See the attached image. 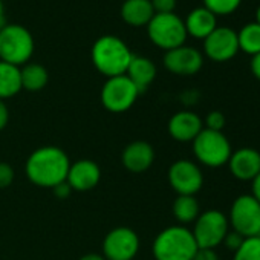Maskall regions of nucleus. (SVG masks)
I'll use <instances>...</instances> for the list:
<instances>
[{"label":"nucleus","instance_id":"obj_37","mask_svg":"<svg viewBox=\"0 0 260 260\" xmlns=\"http://www.w3.org/2000/svg\"><path fill=\"white\" fill-rule=\"evenodd\" d=\"M0 28H4V4L0 0Z\"/></svg>","mask_w":260,"mask_h":260},{"label":"nucleus","instance_id":"obj_27","mask_svg":"<svg viewBox=\"0 0 260 260\" xmlns=\"http://www.w3.org/2000/svg\"><path fill=\"white\" fill-rule=\"evenodd\" d=\"M225 122H226L225 115L222 112H219V110H213L205 118V128L216 130V132H222V128L225 127Z\"/></svg>","mask_w":260,"mask_h":260},{"label":"nucleus","instance_id":"obj_12","mask_svg":"<svg viewBox=\"0 0 260 260\" xmlns=\"http://www.w3.org/2000/svg\"><path fill=\"white\" fill-rule=\"evenodd\" d=\"M205 55L216 63H225L233 60L239 52L237 31L228 26H217L204 40Z\"/></svg>","mask_w":260,"mask_h":260},{"label":"nucleus","instance_id":"obj_7","mask_svg":"<svg viewBox=\"0 0 260 260\" xmlns=\"http://www.w3.org/2000/svg\"><path fill=\"white\" fill-rule=\"evenodd\" d=\"M230 231V222L225 213L220 210H207L199 214L194 220V226L191 230L198 248H211L216 249L222 245L223 237Z\"/></svg>","mask_w":260,"mask_h":260},{"label":"nucleus","instance_id":"obj_13","mask_svg":"<svg viewBox=\"0 0 260 260\" xmlns=\"http://www.w3.org/2000/svg\"><path fill=\"white\" fill-rule=\"evenodd\" d=\"M164 66L169 72L175 75L190 77L198 74L204 66V55L201 51L191 46H178L175 49L166 51Z\"/></svg>","mask_w":260,"mask_h":260},{"label":"nucleus","instance_id":"obj_18","mask_svg":"<svg viewBox=\"0 0 260 260\" xmlns=\"http://www.w3.org/2000/svg\"><path fill=\"white\" fill-rule=\"evenodd\" d=\"M184 25L187 36L205 40L217 28V17L205 7H199L188 13L187 19L184 20Z\"/></svg>","mask_w":260,"mask_h":260},{"label":"nucleus","instance_id":"obj_28","mask_svg":"<svg viewBox=\"0 0 260 260\" xmlns=\"http://www.w3.org/2000/svg\"><path fill=\"white\" fill-rule=\"evenodd\" d=\"M14 181V170L8 162L0 161V190L8 188Z\"/></svg>","mask_w":260,"mask_h":260},{"label":"nucleus","instance_id":"obj_11","mask_svg":"<svg viewBox=\"0 0 260 260\" xmlns=\"http://www.w3.org/2000/svg\"><path fill=\"white\" fill-rule=\"evenodd\" d=\"M140 251L138 234L127 226H118L107 233L103 242L106 260H134Z\"/></svg>","mask_w":260,"mask_h":260},{"label":"nucleus","instance_id":"obj_21","mask_svg":"<svg viewBox=\"0 0 260 260\" xmlns=\"http://www.w3.org/2000/svg\"><path fill=\"white\" fill-rule=\"evenodd\" d=\"M22 90L20 68L0 60V100H7Z\"/></svg>","mask_w":260,"mask_h":260},{"label":"nucleus","instance_id":"obj_19","mask_svg":"<svg viewBox=\"0 0 260 260\" xmlns=\"http://www.w3.org/2000/svg\"><path fill=\"white\" fill-rule=\"evenodd\" d=\"M125 75L141 93L153 83L156 77V66L150 58H146L141 55H132V60L128 63Z\"/></svg>","mask_w":260,"mask_h":260},{"label":"nucleus","instance_id":"obj_23","mask_svg":"<svg viewBox=\"0 0 260 260\" xmlns=\"http://www.w3.org/2000/svg\"><path fill=\"white\" fill-rule=\"evenodd\" d=\"M172 211L175 219L185 226L187 223H191L199 217L201 207L194 196H178L173 202Z\"/></svg>","mask_w":260,"mask_h":260},{"label":"nucleus","instance_id":"obj_38","mask_svg":"<svg viewBox=\"0 0 260 260\" xmlns=\"http://www.w3.org/2000/svg\"><path fill=\"white\" fill-rule=\"evenodd\" d=\"M255 23L260 25V5H258L257 10H255Z\"/></svg>","mask_w":260,"mask_h":260},{"label":"nucleus","instance_id":"obj_15","mask_svg":"<svg viewBox=\"0 0 260 260\" xmlns=\"http://www.w3.org/2000/svg\"><path fill=\"white\" fill-rule=\"evenodd\" d=\"M204 121L201 116L190 110L176 112L167 124L169 135L179 143H193V140L202 132Z\"/></svg>","mask_w":260,"mask_h":260},{"label":"nucleus","instance_id":"obj_32","mask_svg":"<svg viewBox=\"0 0 260 260\" xmlns=\"http://www.w3.org/2000/svg\"><path fill=\"white\" fill-rule=\"evenodd\" d=\"M52 190H54V193H55V196H57L58 199H66V198H69L71 193L74 191V190L71 188V185H69L66 181L61 182V184H58V185H55Z\"/></svg>","mask_w":260,"mask_h":260},{"label":"nucleus","instance_id":"obj_6","mask_svg":"<svg viewBox=\"0 0 260 260\" xmlns=\"http://www.w3.org/2000/svg\"><path fill=\"white\" fill-rule=\"evenodd\" d=\"M147 31L150 40L166 51L182 46L187 40L184 20L175 13H155L147 23Z\"/></svg>","mask_w":260,"mask_h":260},{"label":"nucleus","instance_id":"obj_20","mask_svg":"<svg viewBox=\"0 0 260 260\" xmlns=\"http://www.w3.org/2000/svg\"><path fill=\"white\" fill-rule=\"evenodd\" d=\"M153 16L155 10L150 0H124V4L121 5V17L128 25H147Z\"/></svg>","mask_w":260,"mask_h":260},{"label":"nucleus","instance_id":"obj_31","mask_svg":"<svg viewBox=\"0 0 260 260\" xmlns=\"http://www.w3.org/2000/svg\"><path fill=\"white\" fill-rule=\"evenodd\" d=\"M193 260H220L219 254L216 252V249L211 248H198Z\"/></svg>","mask_w":260,"mask_h":260},{"label":"nucleus","instance_id":"obj_39","mask_svg":"<svg viewBox=\"0 0 260 260\" xmlns=\"http://www.w3.org/2000/svg\"><path fill=\"white\" fill-rule=\"evenodd\" d=\"M258 237H260V236H258Z\"/></svg>","mask_w":260,"mask_h":260},{"label":"nucleus","instance_id":"obj_24","mask_svg":"<svg viewBox=\"0 0 260 260\" xmlns=\"http://www.w3.org/2000/svg\"><path fill=\"white\" fill-rule=\"evenodd\" d=\"M239 51L254 57L260 54V25L255 22L246 23L237 31Z\"/></svg>","mask_w":260,"mask_h":260},{"label":"nucleus","instance_id":"obj_25","mask_svg":"<svg viewBox=\"0 0 260 260\" xmlns=\"http://www.w3.org/2000/svg\"><path fill=\"white\" fill-rule=\"evenodd\" d=\"M233 260H260V237H245L242 245L234 251Z\"/></svg>","mask_w":260,"mask_h":260},{"label":"nucleus","instance_id":"obj_16","mask_svg":"<svg viewBox=\"0 0 260 260\" xmlns=\"http://www.w3.org/2000/svg\"><path fill=\"white\" fill-rule=\"evenodd\" d=\"M101 179V169L92 159H80L71 164L66 182L75 191H87L98 185Z\"/></svg>","mask_w":260,"mask_h":260},{"label":"nucleus","instance_id":"obj_30","mask_svg":"<svg viewBox=\"0 0 260 260\" xmlns=\"http://www.w3.org/2000/svg\"><path fill=\"white\" fill-rule=\"evenodd\" d=\"M155 13H175L176 0H150Z\"/></svg>","mask_w":260,"mask_h":260},{"label":"nucleus","instance_id":"obj_33","mask_svg":"<svg viewBox=\"0 0 260 260\" xmlns=\"http://www.w3.org/2000/svg\"><path fill=\"white\" fill-rule=\"evenodd\" d=\"M10 121V110L4 100H0V130H4Z\"/></svg>","mask_w":260,"mask_h":260},{"label":"nucleus","instance_id":"obj_2","mask_svg":"<svg viewBox=\"0 0 260 260\" xmlns=\"http://www.w3.org/2000/svg\"><path fill=\"white\" fill-rule=\"evenodd\" d=\"M132 55L128 46L115 36H103L92 46V63L107 78L124 75Z\"/></svg>","mask_w":260,"mask_h":260},{"label":"nucleus","instance_id":"obj_4","mask_svg":"<svg viewBox=\"0 0 260 260\" xmlns=\"http://www.w3.org/2000/svg\"><path fill=\"white\" fill-rule=\"evenodd\" d=\"M193 153L199 164L210 169H219L228 164L233 147L223 132L204 127L202 132L193 140Z\"/></svg>","mask_w":260,"mask_h":260},{"label":"nucleus","instance_id":"obj_9","mask_svg":"<svg viewBox=\"0 0 260 260\" xmlns=\"http://www.w3.org/2000/svg\"><path fill=\"white\" fill-rule=\"evenodd\" d=\"M140 92L127 75L110 77L101 89V103L112 113H122L132 107Z\"/></svg>","mask_w":260,"mask_h":260},{"label":"nucleus","instance_id":"obj_35","mask_svg":"<svg viewBox=\"0 0 260 260\" xmlns=\"http://www.w3.org/2000/svg\"><path fill=\"white\" fill-rule=\"evenodd\" d=\"M251 196L260 204V173L251 181Z\"/></svg>","mask_w":260,"mask_h":260},{"label":"nucleus","instance_id":"obj_8","mask_svg":"<svg viewBox=\"0 0 260 260\" xmlns=\"http://www.w3.org/2000/svg\"><path fill=\"white\" fill-rule=\"evenodd\" d=\"M230 226L243 237L260 236V204L251 194L237 196L226 216Z\"/></svg>","mask_w":260,"mask_h":260},{"label":"nucleus","instance_id":"obj_17","mask_svg":"<svg viewBox=\"0 0 260 260\" xmlns=\"http://www.w3.org/2000/svg\"><path fill=\"white\" fill-rule=\"evenodd\" d=\"M121 162L128 172L144 173L155 162V150L146 141H134L122 150Z\"/></svg>","mask_w":260,"mask_h":260},{"label":"nucleus","instance_id":"obj_3","mask_svg":"<svg viewBox=\"0 0 260 260\" xmlns=\"http://www.w3.org/2000/svg\"><path fill=\"white\" fill-rule=\"evenodd\" d=\"M152 251L155 260H193L198 243L191 230L184 225H173L155 237Z\"/></svg>","mask_w":260,"mask_h":260},{"label":"nucleus","instance_id":"obj_14","mask_svg":"<svg viewBox=\"0 0 260 260\" xmlns=\"http://www.w3.org/2000/svg\"><path fill=\"white\" fill-rule=\"evenodd\" d=\"M228 169L231 175L243 182H251L260 173V152L252 147H240L233 150Z\"/></svg>","mask_w":260,"mask_h":260},{"label":"nucleus","instance_id":"obj_5","mask_svg":"<svg viewBox=\"0 0 260 260\" xmlns=\"http://www.w3.org/2000/svg\"><path fill=\"white\" fill-rule=\"evenodd\" d=\"M34 52V39L22 25L0 28V60L14 66L25 64Z\"/></svg>","mask_w":260,"mask_h":260},{"label":"nucleus","instance_id":"obj_34","mask_svg":"<svg viewBox=\"0 0 260 260\" xmlns=\"http://www.w3.org/2000/svg\"><path fill=\"white\" fill-rule=\"evenodd\" d=\"M249 68H251V72L252 75L260 81V54L251 57V63H249Z\"/></svg>","mask_w":260,"mask_h":260},{"label":"nucleus","instance_id":"obj_26","mask_svg":"<svg viewBox=\"0 0 260 260\" xmlns=\"http://www.w3.org/2000/svg\"><path fill=\"white\" fill-rule=\"evenodd\" d=\"M242 2L243 0H204V7L217 17L236 13L240 8Z\"/></svg>","mask_w":260,"mask_h":260},{"label":"nucleus","instance_id":"obj_29","mask_svg":"<svg viewBox=\"0 0 260 260\" xmlns=\"http://www.w3.org/2000/svg\"><path fill=\"white\" fill-rule=\"evenodd\" d=\"M243 236H240L239 233H236L234 230H230L228 233H226V236L223 237V245H225V248L226 249H230V251H236L240 245H242V242H243Z\"/></svg>","mask_w":260,"mask_h":260},{"label":"nucleus","instance_id":"obj_1","mask_svg":"<svg viewBox=\"0 0 260 260\" xmlns=\"http://www.w3.org/2000/svg\"><path fill=\"white\" fill-rule=\"evenodd\" d=\"M71 161L63 149L45 146L34 150L25 166L28 179L42 188H54L68 178Z\"/></svg>","mask_w":260,"mask_h":260},{"label":"nucleus","instance_id":"obj_36","mask_svg":"<svg viewBox=\"0 0 260 260\" xmlns=\"http://www.w3.org/2000/svg\"><path fill=\"white\" fill-rule=\"evenodd\" d=\"M80 260H106V258H104V255H101V254L90 252V254H86V255H83Z\"/></svg>","mask_w":260,"mask_h":260},{"label":"nucleus","instance_id":"obj_10","mask_svg":"<svg viewBox=\"0 0 260 260\" xmlns=\"http://www.w3.org/2000/svg\"><path fill=\"white\" fill-rule=\"evenodd\" d=\"M170 187L178 196H194L204 185V175L201 167L190 159L175 161L167 173Z\"/></svg>","mask_w":260,"mask_h":260},{"label":"nucleus","instance_id":"obj_22","mask_svg":"<svg viewBox=\"0 0 260 260\" xmlns=\"http://www.w3.org/2000/svg\"><path fill=\"white\" fill-rule=\"evenodd\" d=\"M20 78L22 89H26L29 92H39L48 84L49 75L45 66L39 63H29L20 69Z\"/></svg>","mask_w":260,"mask_h":260}]
</instances>
